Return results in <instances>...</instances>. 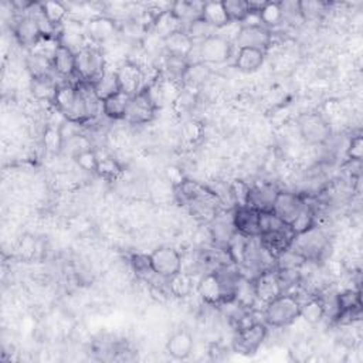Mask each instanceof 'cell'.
Instances as JSON below:
<instances>
[{
    "label": "cell",
    "mask_w": 363,
    "mask_h": 363,
    "mask_svg": "<svg viewBox=\"0 0 363 363\" xmlns=\"http://www.w3.org/2000/svg\"><path fill=\"white\" fill-rule=\"evenodd\" d=\"M176 197L182 201V204L192 208V212L196 216H210L214 219L217 214V208L220 204L219 196L210 192L208 188L201 186L200 184L192 180H185L180 186L175 188Z\"/></svg>",
    "instance_id": "1"
},
{
    "label": "cell",
    "mask_w": 363,
    "mask_h": 363,
    "mask_svg": "<svg viewBox=\"0 0 363 363\" xmlns=\"http://www.w3.org/2000/svg\"><path fill=\"white\" fill-rule=\"evenodd\" d=\"M301 302L294 295L281 294L278 298L267 304L264 311L265 322L274 328H285L292 325L300 318Z\"/></svg>",
    "instance_id": "2"
},
{
    "label": "cell",
    "mask_w": 363,
    "mask_h": 363,
    "mask_svg": "<svg viewBox=\"0 0 363 363\" xmlns=\"http://www.w3.org/2000/svg\"><path fill=\"white\" fill-rule=\"evenodd\" d=\"M105 72V60L98 49H87L76 53V74L82 82L93 84Z\"/></svg>",
    "instance_id": "3"
},
{
    "label": "cell",
    "mask_w": 363,
    "mask_h": 363,
    "mask_svg": "<svg viewBox=\"0 0 363 363\" xmlns=\"http://www.w3.org/2000/svg\"><path fill=\"white\" fill-rule=\"evenodd\" d=\"M267 332V327L261 322L240 327L233 339V351L243 356L254 355L264 344Z\"/></svg>",
    "instance_id": "4"
},
{
    "label": "cell",
    "mask_w": 363,
    "mask_h": 363,
    "mask_svg": "<svg viewBox=\"0 0 363 363\" xmlns=\"http://www.w3.org/2000/svg\"><path fill=\"white\" fill-rule=\"evenodd\" d=\"M233 43L219 34H213L199 44V63L203 64H223L232 57Z\"/></svg>",
    "instance_id": "5"
},
{
    "label": "cell",
    "mask_w": 363,
    "mask_h": 363,
    "mask_svg": "<svg viewBox=\"0 0 363 363\" xmlns=\"http://www.w3.org/2000/svg\"><path fill=\"white\" fill-rule=\"evenodd\" d=\"M152 271L157 277L169 280L182 271V256L173 247H159L149 256Z\"/></svg>",
    "instance_id": "6"
},
{
    "label": "cell",
    "mask_w": 363,
    "mask_h": 363,
    "mask_svg": "<svg viewBox=\"0 0 363 363\" xmlns=\"http://www.w3.org/2000/svg\"><path fill=\"white\" fill-rule=\"evenodd\" d=\"M157 111L156 104L153 102L146 85L140 91L138 94L131 98L125 121L133 125H144L151 122L155 118V113Z\"/></svg>",
    "instance_id": "7"
},
{
    "label": "cell",
    "mask_w": 363,
    "mask_h": 363,
    "mask_svg": "<svg viewBox=\"0 0 363 363\" xmlns=\"http://www.w3.org/2000/svg\"><path fill=\"white\" fill-rule=\"evenodd\" d=\"M327 245L325 236L322 232L316 230L315 227L309 229L302 234H297L292 241L291 250L297 254H300L304 260L309 261L320 256Z\"/></svg>",
    "instance_id": "8"
},
{
    "label": "cell",
    "mask_w": 363,
    "mask_h": 363,
    "mask_svg": "<svg viewBox=\"0 0 363 363\" xmlns=\"http://www.w3.org/2000/svg\"><path fill=\"white\" fill-rule=\"evenodd\" d=\"M254 284V291H256V297L258 301L264 302L265 305L270 304L271 301H274L278 298L281 294H284L283 284L278 278L277 270H264L260 274L253 280Z\"/></svg>",
    "instance_id": "9"
},
{
    "label": "cell",
    "mask_w": 363,
    "mask_h": 363,
    "mask_svg": "<svg viewBox=\"0 0 363 363\" xmlns=\"http://www.w3.org/2000/svg\"><path fill=\"white\" fill-rule=\"evenodd\" d=\"M305 206L307 203L301 196L288 192H278L274 204H272L271 212L274 213L281 221L289 226L300 216V213L304 210Z\"/></svg>",
    "instance_id": "10"
},
{
    "label": "cell",
    "mask_w": 363,
    "mask_h": 363,
    "mask_svg": "<svg viewBox=\"0 0 363 363\" xmlns=\"http://www.w3.org/2000/svg\"><path fill=\"white\" fill-rule=\"evenodd\" d=\"M294 239H295V234L291 230L289 226H284L281 227V229L272 230V232H268L260 236L261 248L271 258H276V260L283 253H285L287 250L291 248Z\"/></svg>",
    "instance_id": "11"
},
{
    "label": "cell",
    "mask_w": 363,
    "mask_h": 363,
    "mask_svg": "<svg viewBox=\"0 0 363 363\" xmlns=\"http://www.w3.org/2000/svg\"><path fill=\"white\" fill-rule=\"evenodd\" d=\"M300 132L308 144H324L329 138V125L318 113H305L298 121Z\"/></svg>",
    "instance_id": "12"
},
{
    "label": "cell",
    "mask_w": 363,
    "mask_h": 363,
    "mask_svg": "<svg viewBox=\"0 0 363 363\" xmlns=\"http://www.w3.org/2000/svg\"><path fill=\"white\" fill-rule=\"evenodd\" d=\"M116 72L121 91L129 97L136 96L144 88L142 82L145 76L140 64L133 61H124Z\"/></svg>",
    "instance_id": "13"
},
{
    "label": "cell",
    "mask_w": 363,
    "mask_h": 363,
    "mask_svg": "<svg viewBox=\"0 0 363 363\" xmlns=\"http://www.w3.org/2000/svg\"><path fill=\"white\" fill-rule=\"evenodd\" d=\"M271 40V32L264 26H240V32L234 43L239 45V49H257L265 53L270 49Z\"/></svg>",
    "instance_id": "14"
},
{
    "label": "cell",
    "mask_w": 363,
    "mask_h": 363,
    "mask_svg": "<svg viewBox=\"0 0 363 363\" xmlns=\"http://www.w3.org/2000/svg\"><path fill=\"white\" fill-rule=\"evenodd\" d=\"M232 221L237 233L250 239L260 237V212L248 206L236 208L232 216Z\"/></svg>",
    "instance_id": "15"
},
{
    "label": "cell",
    "mask_w": 363,
    "mask_h": 363,
    "mask_svg": "<svg viewBox=\"0 0 363 363\" xmlns=\"http://www.w3.org/2000/svg\"><path fill=\"white\" fill-rule=\"evenodd\" d=\"M197 292L200 298L210 305L226 301V292L219 272H210V274L204 276L197 285Z\"/></svg>",
    "instance_id": "16"
},
{
    "label": "cell",
    "mask_w": 363,
    "mask_h": 363,
    "mask_svg": "<svg viewBox=\"0 0 363 363\" xmlns=\"http://www.w3.org/2000/svg\"><path fill=\"white\" fill-rule=\"evenodd\" d=\"M195 346V340L190 332L188 331H177L175 332L166 342V352L170 358L176 360H186Z\"/></svg>",
    "instance_id": "17"
},
{
    "label": "cell",
    "mask_w": 363,
    "mask_h": 363,
    "mask_svg": "<svg viewBox=\"0 0 363 363\" xmlns=\"http://www.w3.org/2000/svg\"><path fill=\"white\" fill-rule=\"evenodd\" d=\"M85 30L87 34L91 37V40H94L97 43H104L117 34L118 28L116 20H112L111 17L97 16L88 21Z\"/></svg>",
    "instance_id": "18"
},
{
    "label": "cell",
    "mask_w": 363,
    "mask_h": 363,
    "mask_svg": "<svg viewBox=\"0 0 363 363\" xmlns=\"http://www.w3.org/2000/svg\"><path fill=\"white\" fill-rule=\"evenodd\" d=\"M162 41L165 45V50L168 52L169 56L180 57V58L188 60L195 49V41L186 34L185 30L176 32Z\"/></svg>",
    "instance_id": "19"
},
{
    "label": "cell",
    "mask_w": 363,
    "mask_h": 363,
    "mask_svg": "<svg viewBox=\"0 0 363 363\" xmlns=\"http://www.w3.org/2000/svg\"><path fill=\"white\" fill-rule=\"evenodd\" d=\"M152 26H153V33L157 37H161L162 40H165L166 37H169L176 32L185 30L184 21L177 19V16L172 12V9H166L159 13L155 17Z\"/></svg>",
    "instance_id": "20"
},
{
    "label": "cell",
    "mask_w": 363,
    "mask_h": 363,
    "mask_svg": "<svg viewBox=\"0 0 363 363\" xmlns=\"http://www.w3.org/2000/svg\"><path fill=\"white\" fill-rule=\"evenodd\" d=\"M277 193L278 190H276L274 188L268 186V185L252 188L250 189L247 206L257 212H271Z\"/></svg>",
    "instance_id": "21"
},
{
    "label": "cell",
    "mask_w": 363,
    "mask_h": 363,
    "mask_svg": "<svg viewBox=\"0 0 363 363\" xmlns=\"http://www.w3.org/2000/svg\"><path fill=\"white\" fill-rule=\"evenodd\" d=\"M131 98L132 97H129L128 94L122 93V91H120V93L108 97L107 100H104L101 102L104 116L107 118H109V120H116V121L125 120Z\"/></svg>",
    "instance_id": "22"
},
{
    "label": "cell",
    "mask_w": 363,
    "mask_h": 363,
    "mask_svg": "<svg viewBox=\"0 0 363 363\" xmlns=\"http://www.w3.org/2000/svg\"><path fill=\"white\" fill-rule=\"evenodd\" d=\"M362 308V300L359 291H345L336 297V309L339 321L345 316H359Z\"/></svg>",
    "instance_id": "23"
},
{
    "label": "cell",
    "mask_w": 363,
    "mask_h": 363,
    "mask_svg": "<svg viewBox=\"0 0 363 363\" xmlns=\"http://www.w3.org/2000/svg\"><path fill=\"white\" fill-rule=\"evenodd\" d=\"M14 34H16V38L19 40L20 44L28 45V47H30V49L33 47L34 43L41 37L37 23L30 14L21 17L17 21V25L14 28Z\"/></svg>",
    "instance_id": "24"
},
{
    "label": "cell",
    "mask_w": 363,
    "mask_h": 363,
    "mask_svg": "<svg viewBox=\"0 0 363 363\" xmlns=\"http://www.w3.org/2000/svg\"><path fill=\"white\" fill-rule=\"evenodd\" d=\"M53 68L61 77H72L76 74V53L67 45L60 44L53 57Z\"/></svg>",
    "instance_id": "25"
},
{
    "label": "cell",
    "mask_w": 363,
    "mask_h": 363,
    "mask_svg": "<svg viewBox=\"0 0 363 363\" xmlns=\"http://www.w3.org/2000/svg\"><path fill=\"white\" fill-rule=\"evenodd\" d=\"M77 97H78L77 85L63 84V85H58L57 88L56 98L53 104L57 107V111L63 113L64 118H67L68 116H70V112L73 111L77 102Z\"/></svg>",
    "instance_id": "26"
},
{
    "label": "cell",
    "mask_w": 363,
    "mask_h": 363,
    "mask_svg": "<svg viewBox=\"0 0 363 363\" xmlns=\"http://www.w3.org/2000/svg\"><path fill=\"white\" fill-rule=\"evenodd\" d=\"M201 19L206 20L209 25L219 30V29H223L226 28L227 25H229L230 19H229V14H227L226 9H224V5L223 2H206L203 3V8H201Z\"/></svg>",
    "instance_id": "27"
},
{
    "label": "cell",
    "mask_w": 363,
    "mask_h": 363,
    "mask_svg": "<svg viewBox=\"0 0 363 363\" xmlns=\"http://www.w3.org/2000/svg\"><path fill=\"white\" fill-rule=\"evenodd\" d=\"M265 53L257 49H239L236 68L243 73H254L264 64Z\"/></svg>",
    "instance_id": "28"
},
{
    "label": "cell",
    "mask_w": 363,
    "mask_h": 363,
    "mask_svg": "<svg viewBox=\"0 0 363 363\" xmlns=\"http://www.w3.org/2000/svg\"><path fill=\"white\" fill-rule=\"evenodd\" d=\"M91 85H93L94 93H96V96L98 97V100L101 102L104 100H107L108 97L117 94L121 91L120 82H118V77H117V72L105 70L102 73V76L98 80H96Z\"/></svg>",
    "instance_id": "29"
},
{
    "label": "cell",
    "mask_w": 363,
    "mask_h": 363,
    "mask_svg": "<svg viewBox=\"0 0 363 363\" xmlns=\"http://www.w3.org/2000/svg\"><path fill=\"white\" fill-rule=\"evenodd\" d=\"M57 88L58 85L54 82V80L50 76L32 80V93L40 101L54 102Z\"/></svg>",
    "instance_id": "30"
},
{
    "label": "cell",
    "mask_w": 363,
    "mask_h": 363,
    "mask_svg": "<svg viewBox=\"0 0 363 363\" xmlns=\"http://www.w3.org/2000/svg\"><path fill=\"white\" fill-rule=\"evenodd\" d=\"M234 301H237V304L243 308L254 307L257 297H256L253 281H250L243 277L237 278V283L234 287Z\"/></svg>",
    "instance_id": "31"
},
{
    "label": "cell",
    "mask_w": 363,
    "mask_h": 363,
    "mask_svg": "<svg viewBox=\"0 0 363 363\" xmlns=\"http://www.w3.org/2000/svg\"><path fill=\"white\" fill-rule=\"evenodd\" d=\"M168 281L169 291L172 292L173 297L176 298H186L190 295L193 289V277L189 274V272L180 271L173 277H170Z\"/></svg>",
    "instance_id": "32"
},
{
    "label": "cell",
    "mask_w": 363,
    "mask_h": 363,
    "mask_svg": "<svg viewBox=\"0 0 363 363\" xmlns=\"http://www.w3.org/2000/svg\"><path fill=\"white\" fill-rule=\"evenodd\" d=\"M325 314H327V305L321 298H311L305 304H301L300 316L304 318V320L311 325L320 324Z\"/></svg>",
    "instance_id": "33"
},
{
    "label": "cell",
    "mask_w": 363,
    "mask_h": 363,
    "mask_svg": "<svg viewBox=\"0 0 363 363\" xmlns=\"http://www.w3.org/2000/svg\"><path fill=\"white\" fill-rule=\"evenodd\" d=\"M250 237H245L240 233H234L230 240L227 241V252H229L232 260L236 263V264H243L245 260H247V256H248V245H250V241H248Z\"/></svg>",
    "instance_id": "34"
},
{
    "label": "cell",
    "mask_w": 363,
    "mask_h": 363,
    "mask_svg": "<svg viewBox=\"0 0 363 363\" xmlns=\"http://www.w3.org/2000/svg\"><path fill=\"white\" fill-rule=\"evenodd\" d=\"M43 144L45 151L52 155H58L64 148V138L60 125H47L43 132Z\"/></svg>",
    "instance_id": "35"
},
{
    "label": "cell",
    "mask_w": 363,
    "mask_h": 363,
    "mask_svg": "<svg viewBox=\"0 0 363 363\" xmlns=\"http://www.w3.org/2000/svg\"><path fill=\"white\" fill-rule=\"evenodd\" d=\"M263 26L270 30V28H276L284 21L283 10L280 2H265L258 12Z\"/></svg>",
    "instance_id": "36"
},
{
    "label": "cell",
    "mask_w": 363,
    "mask_h": 363,
    "mask_svg": "<svg viewBox=\"0 0 363 363\" xmlns=\"http://www.w3.org/2000/svg\"><path fill=\"white\" fill-rule=\"evenodd\" d=\"M201 8H203V3H199V2H176L170 6L172 12L177 16L179 20L182 21H193L199 17H201Z\"/></svg>",
    "instance_id": "37"
},
{
    "label": "cell",
    "mask_w": 363,
    "mask_h": 363,
    "mask_svg": "<svg viewBox=\"0 0 363 363\" xmlns=\"http://www.w3.org/2000/svg\"><path fill=\"white\" fill-rule=\"evenodd\" d=\"M26 63H28V68H29V72L32 73L33 78H40V77L50 76V72H52V68H53V60H50L47 57L38 56V54L30 53ZM53 70H54V68H53Z\"/></svg>",
    "instance_id": "38"
},
{
    "label": "cell",
    "mask_w": 363,
    "mask_h": 363,
    "mask_svg": "<svg viewBox=\"0 0 363 363\" xmlns=\"http://www.w3.org/2000/svg\"><path fill=\"white\" fill-rule=\"evenodd\" d=\"M97 175L108 182L117 180L122 175V166L112 156H102L100 157Z\"/></svg>",
    "instance_id": "39"
},
{
    "label": "cell",
    "mask_w": 363,
    "mask_h": 363,
    "mask_svg": "<svg viewBox=\"0 0 363 363\" xmlns=\"http://www.w3.org/2000/svg\"><path fill=\"white\" fill-rule=\"evenodd\" d=\"M185 32H186V34H188L195 43H196V41H203V40L209 38L210 36L216 34V29H213V28L209 25V23H208L206 20H204V19H201V17H199V19L190 21V23H189V26H188V29H186Z\"/></svg>",
    "instance_id": "40"
},
{
    "label": "cell",
    "mask_w": 363,
    "mask_h": 363,
    "mask_svg": "<svg viewBox=\"0 0 363 363\" xmlns=\"http://www.w3.org/2000/svg\"><path fill=\"white\" fill-rule=\"evenodd\" d=\"M289 227L295 236L302 234L309 229H312V227H315V216L312 208L307 204L304 210L300 213V216L289 224Z\"/></svg>",
    "instance_id": "41"
},
{
    "label": "cell",
    "mask_w": 363,
    "mask_h": 363,
    "mask_svg": "<svg viewBox=\"0 0 363 363\" xmlns=\"http://www.w3.org/2000/svg\"><path fill=\"white\" fill-rule=\"evenodd\" d=\"M44 14L47 16L52 25L57 29V26L63 25V21L67 16V8L60 2H43L40 3Z\"/></svg>",
    "instance_id": "42"
},
{
    "label": "cell",
    "mask_w": 363,
    "mask_h": 363,
    "mask_svg": "<svg viewBox=\"0 0 363 363\" xmlns=\"http://www.w3.org/2000/svg\"><path fill=\"white\" fill-rule=\"evenodd\" d=\"M223 5L230 21L234 23H241L250 13L248 3L244 0H223Z\"/></svg>",
    "instance_id": "43"
},
{
    "label": "cell",
    "mask_w": 363,
    "mask_h": 363,
    "mask_svg": "<svg viewBox=\"0 0 363 363\" xmlns=\"http://www.w3.org/2000/svg\"><path fill=\"white\" fill-rule=\"evenodd\" d=\"M76 164L85 172L89 173H96L98 169V162H100V156L94 149H87L74 156Z\"/></svg>",
    "instance_id": "44"
},
{
    "label": "cell",
    "mask_w": 363,
    "mask_h": 363,
    "mask_svg": "<svg viewBox=\"0 0 363 363\" xmlns=\"http://www.w3.org/2000/svg\"><path fill=\"white\" fill-rule=\"evenodd\" d=\"M208 74H209V70H208L206 64L195 63V64L189 65L184 80L190 85H196V84H200L206 80Z\"/></svg>",
    "instance_id": "45"
},
{
    "label": "cell",
    "mask_w": 363,
    "mask_h": 363,
    "mask_svg": "<svg viewBox=\"0 0 363 363\" xmlns=\"http://www.w3.org/2000/svg\"><path fill=\"white\" fill-rule=\"evenodd\" d=\"M250 189H252V186H248L243 180H234L233 182L232 186H230V195L236 203V208L247 206Z\"/></svg>",
    "instance_id": "46"
},
{
    "label": "cell",
    "mask_w": 363,
    "mask_h": 363,
    "mask_svg": "<svg viewBox=\"0 0 363 363\" xmlns=\"http://www.w3.org/2000/svg\"><path fill=\"white\" fill-rule=\"evenodd\" d=\"M189 63L186 58H180V57H175V56H169L168 54V58H166V68L168 72L170 73V76L173 78H177V80H184L188 68H189Z\"/></svg>",
    "instance_id": "47"
},
{
    "label": "cell",
    "mask_w": 363,
    "mask_h": 363,
    "mask_svg": "<svg viewBox=\"0 0 363 363\" xmlns=\"http://www.w3.org/2000/svg\"><path fill=\"white\" fill-rule=\"evenodd\" d=\"M300 3V12L302 19L307 17H315L321 12H325L327 3L322 2H298Z\"/></svg>",
    "instance_id": "48"
},
{
    "label": "cell",
    "mask_w": 363,
    "mask_h": 363,
    "mask_svg": "<svg viewBox=\"0 0 363 363\" xmlns=\"http://www.w3.org/2000/svg\"><path fill=\"white\" fill-rule=\"evenodd\" d=\"M182 133H184L185 140L189 142H196L201 138V133H203V128L199 122L196 121H189L185 124L184 129H182Z\"/></svg>",
    "instance_id": "49"
},
{
    "label": "cell",
    "mask_w": 363,
    "mask_h": 363,
    "mask_svg": "<svg viewBox=\"0 0 363 363\" xmlns=\"http://www.w3.org/2000/svg\"><path fill=\"white\" fill-rule=\"evenodd\" d=\"M131 264H132L133 270H135L136 272H138V274H148V271H152L149 256L136 254V256L132 257Z\"/></svg>",
    "instance_id": "50"
},
{
    "label": "cell",
    "mask_w": 363,
    "mask_h": 363,
    "mask_svg": "<svg viewBox=\"0 0 363 363\" xmlns=\"http://www.w3.org/2000/svg\"><path fill=\"white\" fill-rule=\"evenodd\" d=\"M348 156L352 161H362V156H363V138L360 135L355 136V138L351 140L349 148H348Z\"/></svg>",
    "instance_id": "51"
},
{
    "label": "cell",
    "mask_w": 363,
    "mask_h": 363,
    "mask_svg": "<svg viewBox=\"0 0 363 363\" xmlns=\"http://www.w3.org/2000/svg\"><path fill=\"white\" fill-rule=\"evenodd\" d=\"M166 180L169 182V184H170L173 188L180 186V185L185 182L184 175H182V170L177 169V168H175V166H169V168H166Z\"/></svg>",
    "instance_id": "52"
}]
</instances>
